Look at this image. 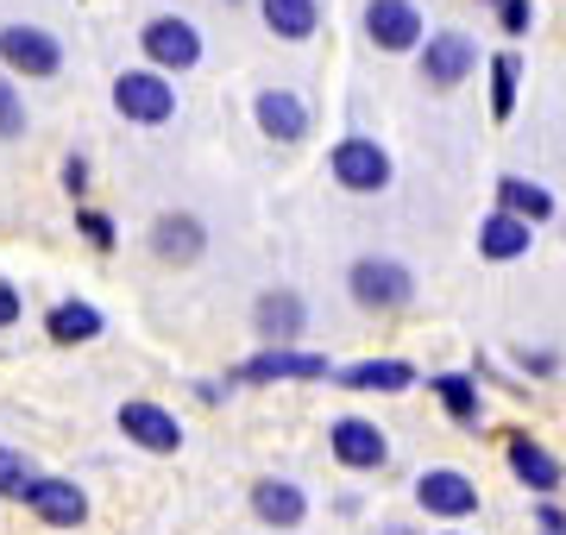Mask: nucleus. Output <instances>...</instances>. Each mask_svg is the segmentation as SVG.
Segmentation results:
<instances>
[{"instance_id": "obj_1", "label": "nucleus", "mask_w": 566, "mask_h": 535, "mask_svg": "<svg viewBox=\"0 0 566 535\" xmlns=\"http://www.w3.org/2000/svg\"><path fill=\"white\" fill-rule=\"evenodd\" d=\"M346 296L359 303V310H409L416 303V277H409L403 259H378V252H365V259H353L346 265Z\"/></svg>"}, {"instance_id": "obj_2", "label": "nucleus", "mask_w": 566, "mask_h": 535, "mask_svg": "<svg viewBox=\"0 0 566 535\" xmlns=\"http://www.w3.org/2000/svg\"><path fill=\"white\" fill-rule=\"evenodd\" d=\"M327 170H334V183L353 189V196H378V189H390V177H397L390 151L378 139H365V133L334 145V151H327Z\"/></svg>"}, {"instance_id": "obj_3", "label": "nucleus", "mask_w": 566, "mask_h": 535, "mask_svg": "<svg viewBox=\"0 0 566 535\" xmlns=\"http://www.w3.org/2000/svg\"><path fill=\"white\" fill-rule=\"evenodd\" d=\"M139 51H145V63L151 70H196L202 63V32L182 20V13H158V20H145V32H139Z\"/></svg>"}, {"instance_id": "obj_4", "label": "nucleus", "mask_w": 566, "mask_h": 535, "mask_svg": "<svg viewBox=\"0 0 566 535\" xmlns=\"http://www.w3.org/2000/svg\"><path fill=\"white\" fill-rule=\"evenodd\" d=\"M114 107L133 126H164L177 114V88L164 83V70H126V76H114Z\"/></svg>"}, {"instance_id": "obj_5", "label": "nucleus", "mask_w": 566, "mask_h": 535, "mask_svg": "<svg viewBox=\"0 0 566 535\" xmlns=\"http://www.w3.org/2000/svg\"><path fill=\"white\" fill-rule=\"evenodd\" d=\"M327 448L340 460L346 473H378L390 460V434L371 422V416H340L334 429H327Z\"/></svg>"}, {"instance_id": "obj_6", "label": "nucleus", "mask_w": 566, "mask_h": 535, "mask_svg": "<svg viewBox=\"0 0 566 535\" xmlns=\"http://www.w3.org/2000/svg\"><path fill=\"white\" fill-rule=\"evenodd\" d=\"M0 63L13 76H57L63 70V44L44 32V25H0Z\"/></svg>"}, {"instance_id": "obj_7", "label": "nucleus", "mask_w": 566, "mask_h": 535, "mask_svg": "<svg viewBox=\"0 0 566 535\" xmlns=\"http://www.w3.org/2000/svg\"><path fill=\"white\" fill-rule=\"evenodd\" d=\"M365 39L378 51H422V7L416 0H365Z\"/></svg>"}, {"instance_id": "obj_8", "label": "nucleus", "mask_w": 566, "mask_h": 535, "mask_svg": "<svg viewBox=\"0 0 566 535\" xmlns=\"http://www.w3.org/2000/svg\"><path fill=\"white\" fill-rule=\"evenodd\" d=\"M416 504L428 516H441V523H465V516L479 511V485L460 473V466H428L416 479Z\"/></svg>"}, {"instance_id": "obj_9", "label": "nucleus", "mask_w": 566, "mask_h": 535, "mask_svg": "<svg viewBox=\"0 0 566 535\" xmlns=\"http://www.w3.org/2000/svg\"><path fill=\"white\" fill-rule=\"evenodd\" d=\"M479 70V44L465 32H428L422 39V83L428 88H460Z\"/></svg>"}, {"instance_id": "obj_10", "label": "nucleus", "mask_w": 566, "mask_h": 535, "mask_svg": "<svg viewBox=\"0 0 566 535\" xmlns=\"http://www.w3.org/2000/svg\"><path fill=\"white\" fill-rule=\"evenodd\" d=\"M120 434L145 453H177L182 448V422L164 410V403H151V397H126L120 403Z\"/></svg>"}, {"instance_id": "obj_11", "label": "nucleus", "mask_w": 566, "mask_h": 535, "mask_svg": "<svg viewBox=\"0 0 566 535\" xmlns=\"http://www.w3.org/2000/svg\"><path fill=\"white\" fill-rule=\"evenodd\" d=\"M233 378H240V385H277V378H334V366H327V353L264 347V353H252V359H245Z\"/></svg>"}, {"instance_id": "obj_12", "label": "nucleus", "mask_w": 566, "mask_h": 535, "mask_svg": "<svg viewBox=\"0 0 566 535\" xmlns=\"http://www.w3.org/2000/svg\"><path fill=\"white\" fill-rule=\"evenodd\" d=\"M25 511L39 516V523H51V529H76L82 516H88V492H82L76 479L39 473L32 479V492H25Z\"/></svg>"}, {"instance_id": "obj_13", "label": "nucleus", "mask_w": 566, "mask_h": 535, "mask_svg": "<svg viewBox=\"0 0 566 535\" xmlns=\"http://www.w3.org/2000/svg\"><path fill=\"white\" fill-rule=\"evenodd\" d=\"M303 322H308V310L296 290H264L259 303H252V328L264 334V347H296Z\"/></svg>"}, {"instance_id": "obj_14", "label": "nucleus", "mask_w": 566, "mask_h": 535, "mask_svg": "<svg viewBox=\"0 0 566 535\" xmlns=\"http://www.w3.org/2000/svg\"><path fill=\"white\" fill-rule=\"evenodd\" d=\"M504 453H510V473L523 479V485H528L535 497H554V492H560L566 466H560V460H554V453L542 448V441H535V434H510V441H504Z\"/></svg>"}, {"instance_id": "obj_15", "label": "nucleus", "mask_w": 566, "mask_h": 535, "mask_svg": "<svg viewBox=\"0 0 566 535\" xmlns=\"http://www.w3.org/2000/svg\"><path fill=\"white\" fill-rule=\"evenodd\" d=\"M252 114H259V133L264 139H277V145H296L308 133V102L303 95H290V88H259Z\"/></svg>"}, {"instance_id": "obj_16", "label": "nucleus", "mask_w": 566, "mask_h": 535, "mask_svg": "<svg viewBox=\"0 0 566 535\" xmlns=\"http://www.w3.org/2000/svg\"><path fill=\"white\" fill-rule=\"evenodd\" d=\"M151 252H158L164 265H196L208 252V227L196 214H158L151 221Z\"/></svg>"}, {"instance_id": "obj_17", "label": "nucleus", "mask_w": 566, "mask_h": 535, "mask_svg": "<svg viewBox=\"0 0 566 535\" xmlns=\"http://www.w3.org/2000/svg\"><path fill=\"white\" fill-rule=\"evenodd\" d=\"M528 240H535V227L523 214H510V208H491L485 221H479V259L485 265H510V259H523Z\"/></svg>"}, {"instance_id": "obj_18", "label": "nucleus", "mask_w": 566, "mask_h": 535, "mask_svg": "<svg viewBox=\"0 0 566 535\" xmlns=\"http://www.w3.org/2000/svg\"><path fill=\"white\" fill-rule=\"evenodd\" d=\"M252 516L271 523V529H296L308 516L303 485H296V479H259V485H252Z\"/></svg>"}, {"instance_id": "obj_19", "label": "nucleus", "mask_w": 566, "mask_h": 535, "mask_svg": "<svg viewBox=\"0 0 566 535\" xmlns=\"http://www.w3.org/2000/svg\"><path fill=\"white\" fill-rule=\"evenodd\" d=\"M428 391L441 397V410L460 422V429H479L485 422V397H479V378L472 371H441V378H428Z\"/></svg>"}, {"instance_id": "obj_20", "label": "nucleus", "mask_w": 566, "mask_h": 535, "mask_svg": "<svg viewBox=\"0 0 566 535\" xmlns=\"http://www.w3.org/2000/svg\"><path fill=\"white\" fill-rule=\"evenodd\" d=\"M259 20L271 39H315L322 0H259Z\"/></svg>"}, {"instance_id": "obj_21", "label": "nucleus", "mask_w": 566, "mask_h": 535, "mask_svg": "<svg viewBox=\"0 0 566 535\" xmlns=\"http://www.w3.org/2000/svg\"><path fill=\"white\" fill-rule=\"evenodd\" d=\"M340 385H353V391H409L416 385V366L409 359H359V366L334 371Z\"/></svg>"}, {"instance_id": "obj_22", "label": "nucleus", "mask_w": 566, "mask_h": 535, "mask_svg": "<svg viewBox=\"0 0 566 535\" xmlns=\"http://www.w3.org/2000/svg\"><path fill=\"white\" fill-rule=\"evenodd\" d=\"M107 322H102V310L95 303H57V310L44 315V334L57 340V347H82V340H95Z\"/></svg>"}, {"instance_id": "obj_23", "label": "nucleus", "mask_w": 566, "mask_h": 535, "mask_svg": "<svg viewBox=\"0 0 566 535\" xmlns=\"http://www.w3.org/2000/svg\"><path fill=\"white\" fill-rule=\"evenodd\" d=\"M497 208H510V214H523L528 227L554 221V196H547L542 183H528V177H497Z\"/></svg>"}, {"instance_id": "obj_24", "label": "nucleus", "mask_w": 566, "mask_h": 535, "mask_svg": "<svg viewBox=\"0 0 566 535\" xmlns=\"http://www.w3.org/2000/svg\"><path fill=\"white\" fill-rule=\"evenodd\" d=\"M516 76H523V57L516 51H497L491 57V120H510L516 114Z\"/></svg>"}, {"instance_id": "obj_25", "label": "nucleus", "mask_w": 566, "mask_h": 535, "mask_svg": "<svg viewBox=\"0 0 566 535\" xmlns=\"http://www.w3.org/2000/svg\"><path fill=\"white\" fill-rule=\"evenodd\" d=\"M32 460H25L20 448H0V497H13V504H25V492H32Z\"/></svg>"}, {"instance_id": "obj_26", "label": "nucleus", "mask_w": 566, "mask_h": 535, "mask_svg": "<svg viewBox=\"0 0 566 535\" xmlns=\"http://www.w3.org/2000/svg\"><path fill=\"white\" fill-rule=\"evenodd\" d=\"M76 227H82V240L95 252H114V221H107L102 208H76Z\"/></svg>"}, {"instance_id": "obj_27", "label": "nucleus", "mask_w": 566, "mask_h": 535, "mask_svg": "<svg viewBox=\"0 0 566 535\" xmlns=\"http://www.w3.org/2000/svg\"><path fill=\"white\" fill-rule=\"evenodd\" d=\"M20 133H25V107L13 95V83L0 76V139H20Z\"/></svg>"}, {"instance_id": "obj_28", "label": "nucleus", "mask_w": 566, "mask_h": 535, "mask_svg": "<svg viewBox=\"0 0 566 535\" xmlns=\"http://www.w3.org/2000/svg\"><path fill=\"white\" fill-rule=\"evenodd\" d=\"M491 7H497V25H504L510 39H523L528 25H535V7L528 0H491Z\"/></svg>"}, {"instance_id": "obj_29", "label": "nucleus", "mask_w": 566, "mask_h": 535, "mask_svg": "<svg viewBox=\"0 0 566 535\" xmlns=\"http://www.w3.org/2000/svg\"><path fill=\"white\" fill-rule=\"evenodd\" d=\"M535 529H542V535H566V511L554 504V497H542V504H535Z\"/></svg>"}, {"instance_id": "obj_30", "label": "nucleus", "mask_w": 566, "mask_h": 535, "mask_svg": "<svg viewBox=\"0 0 566 535\" xmlns=\"http://www.w3.org/2000/svg\"><path fill=\"white\" fill-rule=\"evenodd\" d=\"M63 189H70V196L88 189V158H63Z\"/></svg>"}, {"instance_id": "obj_31", "label": "nucleus", "mask_w": 566, "mask_h": 535, "mask_svg": "<svg viewBox=\"0 0 566 535\" xmlns=\"http://www.w3.org/2000/svg\"><path fill=\"white\" fill-rule=\"evenodd\" d=\"M13 322H20V290L0 277V328H13Z\"/></svg>"}, {"instance_id": "obj_32", "label": "nucleus", "mask_w": 566, "mask_h": 535, "mask_svg": "<svg viewBox=\"0 0 566 535\" xmlns=\"http://www.w3.org/2000/svg\"><path fill=\"white\" fill-rule=\"evenodd\" d=\"M523 371H535V378H554V371H560V359H554V353H523Z\"/></svg>"}, {"instance_id": "obj_33", "label": "nucleus", "mask_w": 566, "mask_h": 535, "mask_svg": "<svg viewBox=\"0 0 566 535\" xmlns=\"http://www.w3.org/2000/svg\"><path fill=\"white\" fill-rule=\"evenodd\" d=\"M378 535H416V529H403V523H390V529H378Z\"/></svg>"}, {"instance_id": "obj_34", "label": "nucleus", "mask_w": 566, "mask_h": 535, "mask_svg": "<svg viewBox=\"0 0 566 535\" xmlns=\"http://www.w3.org/2000/svg\"><path fill=\"white\" fill-rule=\"evenodd\" d=\"M447 535H465V529H447Z\"/></svg>"}]
</instances>
